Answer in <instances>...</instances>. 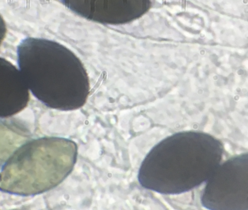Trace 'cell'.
<instances>
[{"mask_svg":"<svg viewBox=\"0 0 248 210\" xmlns=\"http://www.w3.org/2000/svg\"><path fill=\"white\" fill-rule=\"evenodd\" d=\"M77 156L78 147L72 140L61 137L29 140L2 166L0 190L22 196L47 192L71 173Z\"/></svg>","mask_w":248,"mask_h":210,"instance_id":"cell-3","label":"cell"},{"mask_svg":"<svg viewBox=\"0 0 248 210\" xmlns=\"http://www.w3.org/2000/svg\"><path fill=\"white\" fill-rule=\"evenodd\" d=\"M209 210L248 209V155L233 157L219 165L207 180L201 197Z\"/></svg>","mask_w":248,"mask_h":210,"instance_id":"cell-4","label":"cell"},{"mask_svg":"<svg viewBox=\"0 0 248 210\" xmlns=\"http://www.w3.org/2000/svg\"><path fill=\"white\" fill-rule=\"evenodd\" d=\"M78 15L97 23L121 25L143 15L150 0H60Z\"/></svg>","mask_w":248,"mask_h":210,"instance_id":"cell-5","label":"cell"},{"mask_svg":"<svg viewBox=\"0 0 248 210\" xmlns=\"http://www.w3.org/2000/svg\"><path fill=\"white\" fill-rule=\"evenodd\" d=\"M30 138L31 133L24 125L14 120L0 119V166Z\"/></svg>","mask_w":248,"mask_h":210,"instance_id":"cell-7","label":"cell"},{"mask_svg":"<svg viewBox=\"0 0 248 210\" xmlns=\"http://www.w3.org/2000/svg\"><path fill=\"white\" fill-rule=\"evenodd\" d=\"M6 32V28L4 21L0 15V45L4 39Z\"/></svg>","mask_w":248,"mask_h":210,"instance_id":"cell-8","label":"cell"},{"mask_svg":"<svg viewBox=\"0 0 248 210\" xmlns=\"http://www.w3.org/2000/svg\"><path fill=\"white\" fill-rule=\"evenodd\" d=\"M30 99L29 89L19 69L0 57V118L22 110Z\"/></svg>","mask_w":248,"mask_h":210,"instance_id":"cell-6","label":"cell"},{"mask_svg":"<svg viewBox=\"0 0 248 210\" xmlns=\"http://www.w3.org/2000/svg\"><path fill=\"white\" fill-rule=\"evenodd\" d=\"M18 69L29 90L44 105L70 111L86 103L90 90L80 59L56 42L29 37L17 46Z\"/></svg>","mask_w":248,"mask_h":210,"instance_id":"cell-2","label":"cell"},{"mask_svg":"<svg viewBox=\"0 0 248 210\" xmlns=\"http://www.w3.org/2000/svg\"><path fill=\"white\" fill-rule=\"evenodd\" d=\"M223 150L220 141L209 134L175 133L148 152L139 170V182L163 195L188 192L207 181L220 165Z\"/></svg>","mask_w":248,"mask_h":210,"instance_id":"cell-1","label":"cell"}]
</instances>
